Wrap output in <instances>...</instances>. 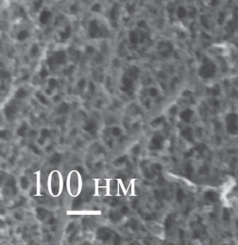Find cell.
<instances>
[{
	"label": "cell",
	"instance_id": "6da1fadb",
	"mask_svg": "<svg viewBox=\"0 0 238 245\" xmlns=\"http://www.w3.org/2000/svg\"><path fill=\"white\" fill-rule=\"evenodd\" d=\"M49 186L52 195L57 196L61 191V176L58 171L52 172L49 179Z\"/></svg>",
	"mask_w": 238,
	"mask_h": 245
},
{
	"label": "cell",
	"instance_id": "7a4b0ae2",
	"mask_svg": "<svg viewBox=\"0 0 238 245\" xmlns=\"http://www.w3.org/2000/svg\"><path fill=\"white\" fill-rule=\"evenodd\" d=\"M77 173L73 172L70 178L68 177V190H70V193L72 195H77L79 193V187H80V183Z\"/></svg>",
	"mask_w": 238,
	"mask_h": 245
},
{
	"label": "cell",
	"instance_id": "3957f363",
	"mask_svg": "<svg viewBox=\"0 0 238 245\" xmlns=\"http://www.w3.org/2000/svg\"><path fill=\"white\" fill-rule=\"evenodd\" d=\"M162 143H163V137L162 135H160V134H157L151 140V147H150V149L160 150L162 147Z\"/></svg>",
	"mask_w": 238,
	"mask_h": 245
},
{
	"label": "cell",
	"instance_id": "277c9868",
	"mask_svg": "<svg viewBox=\"0 0 238 245\" xmlns=\"http://www.w3.org/2000/svg\"><path fill=\"white\" fill-rule=\"evenodd\" d=\"M119 184L116 180H111L108 184V190L110 195L112 196H116L118 194Z\"/></svg>",
	"mask_w": 238,
	"mask_h": 245
},
{
	"label": "cell",
	"instance_id": "5b68a950",
	"mask_svg": "<svg viewBox=\"0 0 238 245\" xmlns=\"http://www.w3.org/2000/svg\"><path fill=\"white\" fill-rule=\"evenodd\" d=\"M111 235H112V232H111L109 229H107V228H100V229L98 230V232H97V237H98V239L101 240H103V241L108 240L110 239Z\"/></svg>",
	"mask_w": 238,
	"mask_h": 245
},
{
	"label": "cell",
	"instance_id": "8992f818",
	"mask_svg": "<svg viewBox=\"0 0 238 245\" xmlns=\"http://www.w3.org/2000/svg\"><path fill=\"white\" fill-rule=\"evenodd\" d=\"M16 107L14 105H7L4 112H5V115L7 117V118H12L14 117V115L16 114Z\"/></svg>",
	"mask_w": 238,
	"mask_h": 245
},
{
	"label": "cell",
	"instance_id": "52a82bcc",
	"mask_svg": "<svg viewBox=\"0 0 238 245\" xmlns=\"http://www.w3.org/2000/svg\"><path fill=\"white\" fill-rule=\"evenodd\" d=\"M84 130H85L86 132H88L90 134L95 135L96 131H97V128H96V125L94 122H90V123H88L87 125L84 126Z\"/></svg>",
	"mask_w": 238,
	"mask_h": 245
},
{
	"label": "cell",
	"instance_id": "ba28073f",
	"mask_svg": "<svg viewBox=\"0 0 238 245\" xmlns=\"http://www.w3.org/2000/svg\"><path fill=\"white\" fill-rule=\"evenodd\" d=\"M50 136V131L48 129H43L41 132V139H40V144H43V142Z\"/></svg>",
	"mask_w": 238,
	"mask_h": 245
},
{
	"label": "cell",
	"instance_id": "9c48e42d",
	"mask_svg": "<svg viewBox=\"0 0 238 245\" xmlns=\"http://www.w3.org/2000/svg\"><path fill=\"white\" fill-rule=\"evenodd\" d=\"M48 86H49V88L47 89V94L50 95L52 89H54L55 87L58 86V82H57L55 79H51V80H49V82H48Z\"/></svg>",
	"mask_w": 238,
	"mask_h": 245
},
{
	"label": "cell",
	"instance_id": "30bf717a",
	"mask_svg": "<svg viewBox=\"0 0 238 245\" xmlns=\"http://www.w3.org/2000/svg\"><path fill=\"white\" fill-rule=\"evenodd\" d=\"M61 161H62V155L58 152H55L50 159V163L51 164H59Z\"/></svg>",
	"mask_w": 238,
	"mask_h": 245
},
{
	"label": "cell",
	"instance_id": "8fae6325",
	"mask_svg": "<svg viewBox=\"0 0 238 245\" xmlns=\"http://www.w3.org/2000/svg\"><path fill=\"white\" fill-rule=\"evenodd\" d=\"M28 129V125L26 123H24L18 130H17V134L19 136H25V133H26V131Z\"/></svg>",
	"mask_w": 238,
	"mask_h": 245
},
{
	"label": "cell",
	"instance_id": "7c38bea8",
	"mask_svg": "<svg viewBox=\"0 0 238 245\" xmlns=\"http://www.w3.org/2000/svg\"><path fill=\"white\" fill-rule=\"evenodd\" d=\"M26 96H27V92H26V90L23 89V88H20V89L17 90L16 93H15V97L18 98H25Z\"/></svg>",
	"mask_w": 238,
	"mask_h": 245
},
{
	"label": "cell",
	"instance_id": "4fadbf2b",
	"mask_svg": "<svg viewBox=\"0 0 238 245\" xmlns=\"http://www.w3.org/2000/svg\"><path fill=\"white\" fill-rule=\"evenodd\" d=\"M69 110V105L67 103H62L59 107V112L61 114H64V113H67Z\"/></svg>",
	"mask_w": 238,
	"mask_h": 245
},
{
	"label": "cell",
	"instance_id": "5bb4252c",
	"mask_svg": "<svg viewBox=\"0 0 238 245\" xmlns=\"http://www.w3.org/2000/svg\"><path fill=\"white\" fill-rule=\"evenodd\" d=\"M37 213H38V217H39L41 220H43V219L46 217V215H47L46 210H44V209H43V208H38V209H37Z\"/></svg>",
	"mask_w": 238,
	"mask_h": 245
},
{
	"label": "cell",
	"instance_id": "9a60e30c",
	"mask_svg": "<svg viewBox=\"0 0 238 245\" xmlns=\"http://www.w3.org/2000/svg\"><path fill=\"white\" fill-rule=\"evenodd\" d=\"M20 184H21V186H22V188H24V189L28 188V186H29V182L28 181V179H27L26 177H22V178H21Z\"/></svg>",
	"mask_w": 238,
	"mask_h": 245
},
{
	"label": "cell",
	"instance_id": "2e32d148",
	"mask_svg": "<svg viewBox=\"0 0 238 245\" xmlns=\"http://www.w3.org/2000/svg\"><path fill=\"white\" fill-rule=\"evenodd\" d=\"M162 120H163V118H158L154 119V120L151 122V125H153V126H157V125H159V124H161V123L162 122Z\"/></svg>",
	"mask_w": 238,
	"mask_h": 245
},
{
	"label": "cell",
	"instance_id": "e0dca14e",
	"mask_svg": "<svg viewBox=\"0 0 238 245\" xmlns=\"http://www.w3.org/2000/svg\"><path fill=\"white\" fill-rule=\"evenodd\" d=\"M37 97H38V99L43 103V104H47V100H46V98H44L43 96H42L41 94H37Z\"/></svg>",
	"mask_w": 238,
	"mask_h": 245
},
{
	"label": "cell",
	"instance_id": "ac0fdd59",
	"mask_svg": "<svg viewBox=\"0 0 238 245\" xmlns=\"http://www.w3.org/2000/svg\"><path fill=\"white\" fill-rule=\"evenodd\" d=\"M120 132H121V131H120V129L117 128V127H114V128L113 129V133H114V136H118V135H120Z\"/></svg>",
	"mask_w": 238,
	"mask_h": 245
},
{
	"label": "cell",
	"instance_id": "d6986e66",
	"mask_svg": "<svg viewBox=\"0 0 238 245\" xmlns=\"http://www.w3.org/2000/svg\"><path fill=\"white\" fill-rule=\"evenodd\" d=\"M149 94H150V96H152V97H156V96L158 95V90H157L156 88H151Z\"/></svg>",
	"mask_w": 238,
	"mask_h": 245
},
{
	"label": "cell",
	"instance_id": "ffe728a7",
	"mask_svg": "<svg viewBox=\"0 0 238 245\" xmlns=\"http://www.w3.org/2000/svg\"><path fill=\"white\" fill-rule=\"evenodd\" d=\"M172 222H173V220H171V218H168V219L166 220V221H165V227H166V228H170Z\"/></svg>",
	"mask_w": 238,
	"mask_h": 245
},
{
	"label": "cell",
	"instance_id": "44dd1931",
	"mask_svg": "<svg viewBox=\"0 0 238 245\" xmlns=\"http://www.w3.org/2000/svg\"><path fill=\"white\" fill-rule=\"evenodd\" d=\"M78 86H79V88H83L84 86H85V80H80L78 83Z\"/></svg>",
	"mask_w": 238,
	"mask_h": 245
},
{
	"label": "cell",
	"instance_id": "7402d4cb",
	"mask_svg": "<svg viewBox=\"0 0 238 245\" xmlns=\"http://www.w3.org/2000/svg\"><path fill=\"white\" fill-rule=\"evenodd\" d=\"M181 195H183V194H182V191H181V190H179V191H178V194H177V200H178L179 202L181 201Z\"/></svg>",
	"mask_w": 238,
	"mask_h": 245
},
{
	"label": "cell",
	"instance_id": "603a6c76",
	"mask_svg": "<svg viewBox=\"0 0 238 245\" xmlns=\"http://www.w3.org/2000/svg\"><path fill=\"white\" fill-rule=\"evenodd\" d=\"M128 211H129V208H128L127 206H123V207L121 208V214H127Z\"/></svg>",
	"mask_w": 238,
	"mask_h": 245
},
{
	"label": "cell",
	"instance_id": "cb8c5ba5",
	"mask_svg": "<svg viewBox=\"0 0 238 245\" xmlns=\"http://www.w3.org/2000/svg\"><path fill=\"white\" fill-rule=\"evenodd\" d=\"M114 237H115V239L114 240V242L115 244H118L119 242H120V240H121V238L119 237L118 235H115Z\"/></svg>",
	"mask_w": 238,
	"mask_h": 245
},
{
	"label": "cell",
	"instance_id": "d4e9b609",
	"mask_svg": "<svg viewBox=\"0 0 238 245\" xmlns=\"http://www.w3.org/2000/svg\"><path fill=\"white\" fill-rule=\"evenodd\" d=\"M6 133H7V131H2V132H1V137H2V138H5V137H6Z\"/></svg>",
	"mask_w": 238,
	"mask_h": 245
},
{
	"label": "cell",
	"instance_id": "484cf974",
	"mask_svg": "<svg viewBox=\"0 0 238 245\" xmlns=\"http://www.w3.org/2000/svg\"><path fill=\"white\" fill-rule=\"evenodd\" d=\"M46 75H47V72H46V71H44V70L41 73V77H42V78H44Z\"/></svg>",
	"mask_w": 238,
	"mask_h": 245
},
{
	"label": "cell",
	"instance_id": "4316f807",
	"mask_svg": "<svg viewBox=\"0 0 238 245\" xmlns=\"http://www.w3.org/2000/svg\"><path fill=\"white\" fill-rule=\"evenodd\" d=\"M125 159H126L125 157H122V159H118V160H117L116 162H118V163H123V162L125 161Z\"/></svg>",
	"mask_w": 238,
	"mask_h": 245
}]
</instances>
